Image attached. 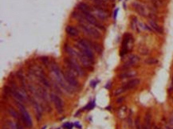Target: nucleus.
I'll use <instances>...</instances> for the list:
<instances>
[{
	"mask_svg": "<svg viewBox=\"0 0 173 129\" xmlns=\"http://www.w3.org/2000/svg\"><path fill=\"white\" fill-rule=\"evenodd\" d=\"M40 60H41V61H42L44 64H45V66H47V64H49V63H50L49 58L46 57H40Z\"/></svg>",
	"mask_w": 173,
	"mask_h": 129,
	"instance_id": "obj_27",
	"label": "nucleus"
},
{
	"mask_svg": "<svg viewBox=\"0 0 173 129\" xmlns=\"http://www.w3.org/2000/svg\"><path fill=\"white\" fill-rule=\"evenodd\" d=\"M63 127H64L65 129H72L73 124H71L70 123H64Z\"/></svg>",
	"mask_w": 173,
	"mask_h": 129,
	"instance_id": "obj_28",
	"label": "nucleus"
},
{
	"mask_svg": "<svg viewBox=\"0 0 173 129\" xmlns=\"http://www.w3.org/2000/svg\"><path fill=\"white\" fill-rule=\"evenodd\" d=\"M72 16L76 18L78 22H87L92 25L94 27L100 29L101 30H105V26L101 24L96 18L90 12H80V11H73L72 13Z\"/></svg>",
	"mask_w": 173,
	"mask_h": 129,
	"instance_id": "obj_1",
	"label": "nucleus"
},
{
	"mask_svg": "<svg viewBox=\"0 0 173 129\" xmlns=\"http://www.w3.org/2000/svg\"><path fill=\"white\" fill-rule=\"evenodd\" d=\"M13 94H14V96L18 99V100L21 101H25V99L22 96V94H20L18 91H13Z\"/></svg>",
	"mask_w": 173,
	"mask_h": 129,
	"instance_id": "obj_23",
	"label": "nucleus"
},
{
	"mask_svg": "<svg viewBox=\"0 0 173 129\" xmlns=\"http://www.w3.org/2000/svg\"><path fill=\"white\" fill-rule=\"evenodd\" d=\"M118 11H119L118 9H116V10H115V11H114V14H113V18H114V19H116V16H117Z\"/></svg>",
	"mask_w": 173,
	"mask_h": 129,
	"instance_id": "obj_30",
	"label": "nucleus"
},
{
	"mask_svg": "<svg viewBox=\"0 0 173 129\" xmlns=\"http://www.w3.org/2000/svg\"><path fill=\"white\" fill-rule=\"evenodd\" d=\"M50 98H51V100L54 103V105L57 109V111L58 113H62L63 112V103L62 101L61 100V99L57 96L55 95V94H51L50 95Z\"/></svg>",
	"mask_w": 173,
	"mask_h": 129,
	"instance_id": "obj_13",
	"label": "nucleus"
},
{
	"mask_svg": "<svg viewBox=\"0 0 173 129\" xmlns=\"http://www.w3.org/2000/svg\"><path fill=\"white\" fill-rule=\"evenodd\" d=\"M96 81H91V86H92L93 88H95L96 87Z\"/></svg>",
	"mask_w": 173,
	"mask_h": 129,
	"instance_id": "obj_32",
	"label": "nucleus"
},
{
	"mask_svg": "<svg viewBox=\"0 0 173 129\" xmlns=\"http://www.w3.org/2000/svg\"><path fill=\"white\" fill-rule=\"evenodd\" d=\"M65 32H66V34H68V35H69L70 37H78L79 35V31L78 29L73 26H67L66 27H65Z\"/></svg>",
	"mask_w": 173,
	"mask_h": 129,
	"instance_id": "obj_15",
	"label": "nucleus"
},
{
	"mask_svg": "<svg viewBox=\"0 0 173 129\" xmlns=\"http://www.w3.org/2000/svg\"><path fill=\"white\" fill-rule=\"evenodd\" d=\"M142 129H149V127H147V126L146 124H144V125L143 127H142Z\"/></svg>",
	"mask_w": 173,
	"mask_h": 129,
	"instance_id": "obj_35",
	"label": "nucleus"
},
{
	"mask_svg": "<svg viewBox=\"0 0 173 129\" xmlns=\"http://www.w3.org/2000/svg\"><path fill=\"white\" fill-rule=\"evenodd\" d=\"M167 129H173V127H169V126H167Z\"/></svg>",
	"mask_w": 173,
	"mask_h": 129,
	"instance_id": "obj_36",
	"label": "nucleus"
},
{
	"mask_svg": "<svg viewBox=\"0 0 173 129\" xmlns=\"http://www.w3.org/2000/svg\"><path fill=\"white\" fill-rule=\"evenodd\" d=\"M135 125L136 129H141L140 126V117H136L135 120Z\"/></svg>",
	"mask_w": 173,
	"mask_h": 129,
	"instance_id": "obj_25",
	"label": "nucleus"
},
{
	"mask_svg": "<svg viewBox=\"0 0 173 129\" xmlns=\"http://www.w3.org/2000/svg\"><path fill=\"white\" fill-rule=\"evenodd\" d=\"M18 107H19L20 112H21L22 119H23L25 123H26V125L27 127H32V120H31V117H30L29 112L27 111V109L24 108V106L22 105H20V104L18 105Z\"/></svg>",
	"mask_w": 173,
	"mask_h": 129,
	"instance_id": "obj_10",
	"label": "nucleus"
},
{
	"mask_svg": "<svg viewBox=\"0 0 173 129\" xmlns=\"http://www.w3.org/2000/svg\"><path fill=\"white\" fill-rule=\"evenodd\" d=\"M149 25H150V27L153 29V30H155L156 32L159 33L160 34H162L163 33H164V31H163V29L159 26V25H157L153 20H149Z\"/></svg>",
	"mask_w": 173,
	"mask_h": 129,
	"instance_id": "obj_18",
	"label": "nucleus"
},
{
	"mask_svg": "<svg viewBox=\"0 0 173 129\" xmlns=\"http://www.w3.org/2000/svg\"><path fill=\"white\" fill-rule=\"evenodd\" d=\"M151 1L155 4H159L161 3V0H151Z\"/></svg>",
	"mask_w": 173,
	"mask_h": 129,
	"instance_id": "obj_31",
	"label": "nucleus"
},
{
	"mask_svg": "<svg viewBox=\"0 0 173 129\" xmlns=\"http://www.w3.org/2000/svg\"><path fill=\"white\" fill-rule=\"evenodd\" d=\"M78 25L79 27L81 29V30L84 31L85 34H86L92 38L99 39L101 37L100 31L96 27L92 26V25L83 22H78Z\"/></svg>",
	"mask_w": 173,
	"mask_h": 129,
	"instance_id": "obj_6",
	"label": "nucleus"
},
{
	"mask_svg": "<svg viewBox=\"0 0 173 129\" xmlns=\"http://www.w3.org/2000/svg\"><path fill=\"white\" fill-rule=\"evenodd\" d=\"M65 64L66 66L67 69L71 72H73L77 76L84 77L85 75V71L84 70L83 66L77 59L73 57H65L64 59Z\"/></svg>",
	"mask_w": 173,
	"mask_h": 129,
	"instance_id": "obj_3",
	"label": "nucleus"
},
{
	"mask_svg": "<svg viewBox=\"0 0 173 129\" xmlns=\"http://www.w3.org/2000/svg\"><path fill=\"white\" fill-rule=\"evenodd\" d=\"M139 84H140L139 79H133V80H131L127 83H125V85L122 86V88H123L125 91H127V90H129V89L134 88L135 87L138 85Z\"/></svg>",
	"mask_w": 173,
	"mask_h": 129,
	"instance_id": "obj_14",
	"label": "nucleus"
},
{
	"mask_svg": "<svg viewBox=\"0 0 173 129\" xmlns=\"http://www.w3.org/2000/svg\"><path fill=\"white\" fill-rule=\"evenodd\" d=\"M136 75V73L135 71H125L121 73L119 77L120 79H125V78H129V77H133Z\"/></svg>",
	"mask_w": 173,
	"mask_h": 129,
	"instance_id": "obj_19",
	"label": "nucleus"
},
{
	"mask_svg": "<svg viewBox=\"0 0 173 129\" xmlns=\"http://www.w3.org/2000/svg\"><path fill=\"white\" fill-rule=\"evenodd\" d=\"M89 45H90V46L92 47V49H93L94 51H96V53H101V51H102V49H101V46H100V45L97 44V43H96V42H91V41H88Z\"/></svg>",
	"mask_w": 173,
	"mask_h": 129,
	"instance_id": "obj_20",
	"label": "nucleus"
},
{
	"mask_svg": "<svg viewBox=\"0 0 173 129\" xmlns=\"http://www.w3.org/2000/svg\"><path fill=\"white\" fill-rule=\"evenodd\" d=\"M45 127H45H45H43L42 129H45Z\"/></svg>",
	"mask_w": 173,
	"mask_h": 129,
	"instance_id": "obj_38",
	"label": "nucleus"
},
{
	"mask_svg": "<svg viewBox=\"0 0 173 129\" xmlns=\"http://www.w3.org/2000/svg\"><path fill=\"white\" fill-rule=\"evenodd\" d=\"M133 38L132 36V34L126 33L124 38H123V41H122V46H121V50L120 53V55L121 57H123L124 55L128 53L130 49L133 48Z\"/></svg>",
	"mask_w": 173,
	"mask_h": 129,
	"instance_id": "obj_7",
	"label": "nucleus"
},
{
	"mask_svg": "<svg viewBox=\"0 0 173 129\" xmlns=\"http://www.w3.org/2000/svg\"><path fill=\"white\" fill-rule=\"evenodd\" d=\"M74 126L78 127L79 129H81V125H79V123H74Z\"/></svg>",
	"mask_w": 173,
	"mask_h": 129,
	"instance_id": "obj_34",
	"label": "nucleus"
},
{
	"mask_svg": "<svg viewBox=\"0 0 173 129\" xmlns=\"http://www.w3.org/2000/svg\"><path fill=\"white\" fill-rule=\"evenodd\" d=\"M16 129H24L21 125L19 124V123H17L16 124Z\"/></svg>",
	"mask_w": 173,
	"mask_h": 129,
	"instance_id": "obj_33",
	"label": "nucleus"
},
{
	"mask_svg": "<svg viewBox=\"0 0 173 129\" xmlns=\"http://www.w3.org/2000/svg\"><path fill=\"white\" fill-rule=\"evenodd\" d=\"M65 51L69 53V55L71 57L77 59V60L81 64V66H82L83 67L86 68L87 69H89V70H92V69H93V62L91 61L87 57H85L83 53H81L80 51L75 50L74 49L71 48L70 46H67V45H65Z\"/></svg>",
	"mask_w": 173,
	"mask_h": 129,
	"instance_id": "obj_2",
	"label": "nucleus"
},
{
	"mask_svg": "<svg viewBox=\"0 0 173 129\" xmlns=\"http://www.w3.org/2000/svg\"><path fill=\"white\" fill-rule=\"evenodd\" d=\"M154 129H160V128L158 127H156V126H155V127H154Z\"/></svg>",
	"mask_w": 173,
	"mask_h": 129,
	"instance_id": "obj_37",
	"label": "nucleus"
},
{
	"mask_svg": "<svg viewBox=\"0 0 173 129\" xmlns=\"http://www.w3.org/2000/svg\"><path fill=\"white\" fill-rule=\"evenodd\" d=\"M139 61H140V57L138 56L135 55V54H131V55H129L128 57V58H127V60H126L125 63L124 64V66L122 68L125 69H128L132 66H134L135 64H136L137 63H138Z\"/></svg>",
	"mask_w": 173,
	"mask_h": 129,
	"instance_id": "obj_11",
	"label": "nucleus"
},
{
	"mask_svg": "<svg viewBox=\"0 0 173 129\" xmlns=\"http://www.w3.org/2000/svg\"><path fill=\"white\" fill-rule=\"evenodd\" d=\"M78 50L80 51L81 53H83L85 57H87L89 60L93 62L94 61V53L93 49L90 46V45L87 40L84 39H78L77 41V45H76Z\"/></svg>",
	"mask_w": 173,
	"mask_h": 129,
	"instance_id": "obj_5",
	"label": "nucleus"
},
{
	"mask_svg": "<svg viewBox=\"0 0 173 129\" xmlns=\"http://www.w3.org/2000/svg\"><path fill=\"white\" fill-rule=\"evenodd\" d=\"M77 9L80 12H90L92 13V7L85 3H79L77 6Z\"/></svg>",
	"mask_w": 173,
	"mask_h": 129,
	"instance_id": "obj_16",
	"label": "nucleus"
},
{
	"mask_svg": "<svg viewBox=\"0 0 173 129\" xmlns=\"http://www.w3.org/2000/svg\"><path fill=\"white\" fill-rule=\"evenodd\" d=\"M51 69H52V73H54V75L56 78V80L58 81L59 83L60 86L62 87L64 90H65L67 92L72 93V87L69 85V84L65 81V78L63 77V73L62 71L61 70V69L57 66V64L52 62L51 63Z\"/></svg>",
	"mask_w": 173,
	"mask_h": 129,
	"instance_id": "obj_4",
	"label": "nucleus"
},
{
	"mask_svg": "<svg viewBox=\"0 0 173 129\" xmlns=\"http://www.w3.org/2000/svg\"><path fill=\"white\" fill-rule=\"evenodd\" d=\"M94 106H95V102L93 101V102H90L89 105L87 107H86V108H87L88 110H91V109H93L94 108Z\"/></svg>",
	"mask_w": 173,
	"mask_h": 129,
	"instance_id": "obj_29",
	"label": "nucleus"
},
{
	"mask_svg": "<svg viewBox=\"0 0 173 129\" xmlns=\"http://www.w3.org/2000/svg\"><path fill=\"white\" fill-rule=\"evenodd\" d=\"M144 62L147 64H155L156 63H158V61H157L156 58L150 57V58H147Z\"/></svg>",
	"mask_w": 173,
	"mask_h": 129,
	"instance_id": "obj_22",
	"label": "nucleus"
},
{
	"mask_svg": "<svg viewBox=\"0 0 173 129\" xmlns=\"http://www.w3.org/2000/svg\"><path fill=\"white\" fill-rule=\"evenodd\" d=\"M88 1H90L91 3H93L94 4V6H96V7L108 10V4L106 3L105 0H88Z\"/></svg>",
	"mask_w": 173,
	"mask_h": 129,
	"instance_id": "obj_17",
	"label": "nucleus"
},
{
	"mask_svg": "<svg viewBox=\"0 0 173 129\" xmlns=\"http://www.w3.org/2000/svg\"><path fill=\"white\" fill-rule=\"evenodd\" d=\"M133 7L136 11V12L137 14H139L140 16H142V17H147V11L145 7L143 4H141L139 2L134 1L133 3Z\"/></svg>",
	"mask_w": 173,
	"mask_h": 129,
	"instance_id": "obj_12",
	"label": "nucleus"
},
{
	"mask_svg": "<svg viewBox=\"0 0 173 129\" xmlns=\"http://www.w3.org/2000/svg\"><path fill=\"white\" fill-rule=\"evenodd\" d=\"M8 111H9L10 113H11V115L13 117H14V118H18V114H17V112H15L12 108H8Z\"/></svg>",
	"mask_w": 173,
	"mask_h": 129,
	"instance_id": "obj_26",
	"label": "nucleus"
},
{
	"mask_svg": "<svg viewBox=\"0 0 173 129\" xmlns=\"http://www.w3.org/2000/svg\"><path fill=\"white\" fill-rule=\"evenodd\" d=\"M62 73L65 81L69 84V86H71L73 88H78L79 87V83H78V81L77 80V78H76V74L69 70L68 69L62 71Z\"/></svg>",
	"mask_w": 173,
	"mask_h": 129,
	"instance_id": "obj_8",
	"label": "nucleus"
},
{
	"mask_svg": "<svg viewBox=\"0 0 173 129\" xmlns=\"http://www.w3.org/2000/svg\"><path fill=\"white\" fill-rule=\"evenodd\" d=\"M131 27L134 30L136 31H140V29L138 28V21H137V18L135 16L132 17V20H131Z\"/></svg>",
	"mask_w": 173,
	"mask_h": 129,
	"instance_id": "obj_21",
	"label": "nucleus"
},
{
	"mask_svg": "<svg viewBox=\"0 0 173 129\" xmlns=\"http://www.w3.org/2000/svg\"><path fill=\"white\" fill-rule=\"evenodd\" d=\"M151 115L150 113H147L146 114V116H145V124L147 126V127H150V124H151Z\"/></svg>",
	"mask_w": 173,
	"mask_h": 129,
	"instance_id": "obj_24",
	"label": "nucleus"
},
{
	"mask_svg": "<svg viewBox=\"0 0 173 129\" xmlns=\"http://www.w3.org/2000/svg\"><path fill=\"white\" fill-rule=\"evenodd\" d=\"M92 14L96 18H97L102 21L107 20L109 17L108 10H105V9L101 8V7H96V6L92 7Z\"/></svg>",
	"mask_w": 173,
	"mask_h": 129,
	"instance_id": "obj_9",
	"label": "nucleus"
}]
</instances>
